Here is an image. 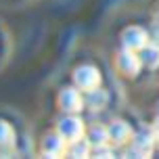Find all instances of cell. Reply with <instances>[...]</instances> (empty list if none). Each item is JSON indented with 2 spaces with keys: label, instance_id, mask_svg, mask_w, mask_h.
Returning <instances> with one entry per match:
<instances>
[{
  "label": "cell",
  "instance_id": "1",
  "mask_svg": "<svg viewBox=\"0 0 159 159\" xmlns=\"http://www.w3.org/2000/svg\"><path fill=\"white\" fill-rule=\"evenodd\" d=\"M57 132L63 136L67 143H73V140H78V138L84 136L86 128H84V121H82L78 115H67V117H63L59 121Z\"/></svg>",
  "mask_w": 159,
  "mask_h": 159
},
{
  "label": "cell",
  "instance_id": "2",
  "mask_svg": "<svg viewBox=\"0 0 159 159\" xmlns=\"http://www.w3.org/2000/svg\"><path fill=\"white\" fill-rule=\"evenodd\" d=\"M73 82H75V86L80 90H86L88 92L92 88H98V84H101V73L92 65H82V67H78L73 71Z\"/></svg>",
  "mask_w": 159,
  "mask_h": 159
},
{
  "label": "cell",
  "instance_id": "3",
  "mask_svg": "<svg viewBox=\"0 0 159 159\" xmlns=\"http://www.w3.org/2000/svg\"><path fill=\"white\" fill-rule=\"evenodd\" d=\"M84 98L80 94L78 88H63L61 90V94H59V105H61V109L67 113H78L82 107H84Z\"/></svg>",
  "mask_w": 159,
  "mask_h": 159
},
{
  "label": "cell",
  "instance_id": "4",
  "mask_svg": "<svg viewBox=\"0 0 159 159\" xmlns=\"http://www.w3.org/2000/svg\"><path fill=\"white\" fill-rule=\"evenodd\" d=\"M121 40H124L126 48H130V50H143V48L149 44V34L144 32L143 27H136V25H132V27L124 30V34H121Z\"/></svg>",
  "mask_w": 159,
  "mask_h": 159
},
{
  "label": "cell",
  "instance_id": "5",
  "mask_svg": "<svg viewBox=\"0 0 159 159\" xmlns=\"http://www.w3.org/2000/svg\"><path fill=\"white\" fill-rule=\"evenodd\" d=\"M155 138L157 136L149 134V132H140L136 134V138L132 140V155L134 157H151L153 149H155Z\"/></svg>",
  "mask_w": 159,
  "mask_h": 159
},
{
  "label": "cell",
  "instance_id": "6",
  "mask_svg": "<svg viewBox=\"0 0 159 159\" xmlns=\"http://www.w3.org/2000/svg\"><path fill=\"white\" fill-rule=\"evenodd\" d=\"M140 65H143V59L136 57L134 50H130V48L121 50L117 55V67L126 73V75H136V73L140 71Z\"/></svg>",
  "mask_w": 159,
  "mask_h": 159
},
{
  "label": "cell",
  "instance_id": "7",
  "mask_svg": "<svg viewBox=\"0 0 159 159\" xmlns=\"http://www.w3.org/2000/svg\"><path fill=\"white\" fill-rule=\"evenodd\" d=\"M65 151H67V140H65L59 132L48 134L46 138H44V143H42V153H44L46 157H59V155H63Z\"/></svg>",
  "mask_w": 159,
  "mask_h": 159
},
{
  "label": "cell",
  "instance_id": "8",
  "mask_svg": "<svg viewBox=\"0 0 159 159\" xmlns=\"http://www.w3.org/2000/svg\"><path fill=\"white\" fill-rule=\"evenodd\" d=\"M130 136H132V130L128 126L126 121H121V119H115L111 126H109V143L113 144H126L130 140Z\"/></svg>",
  "mask_w": 159,
  "mask_h": 159
},
{
  "label": "cell",
  "instance_id": "9",
  "mask_svg": "<svg viewBox=\"0 0 159 159\" xmlns=\"http://www.w3.org/2000/svg\"><path fill=\"white\" fill-rule=\"evenodd\" d=\"M88 140L92 147H101V144H111L109 143V128L105 126H92L88 130Z\"/></svg>",
  "mask_w": 159,
  "mask_h": 159
},
{
  "label": "cell",
  "instance_id": "10",
  "mask_svg": "<svg viewBox=\"0 0 159 159\" xmlns=\"http://www.w3.org/2000/svg\"><path fill=\"white\" fill-rule=\"evenodd\" d=\"M140 59L147 67H159V44H147V46L140 50Z\"/></svg>",
  "mask_w": 159,
  "mask_h": 159
},
{
  "label": "cell",
  "instance_id": "11",
  "mask_svg": "<svg viewBox=\"0 0 159 159\" xmlns=\"http://www.w3.org/2000/svg\"><path fill=\"white\" fill-rule=\"evenodd\" d=\"M90 153H92V144L90 140H84V138H78L67 147V155H71V157H88Z\"/></svg>",
  "mask_w": 159,
  "mask_h": 159
},
{
  "label": "cell",
  "instance_id": "12",
  "mask_svg": "<svg viewBox=\"0 0 159 159\" xmlns=\"http://www.w3.org/2000/svg\"><path fill=\"white\" fill-rule=\"evenodd\" d=\"M107 92L105 90H101V88H92V90H88V96L84 98L86 101L88 107H92V109H103L105 103H107Z\"/></svg>",
  "mask_w": 159,
  "mask_h": 159
},
{
  "label": "cell",
  "instance_id": "13",
  "mask_svg": "<svg viewBox=\"0 0 159 159\" xmlns=\"http://www.w3.org/2000/svg\"><path fill=\"white\" fill-rule=\"evenodd\" d=\"M13 143H15V132H13L11 124L0 119V147H11Z\"/></svg>",
  "mask_w": 159,
  "mask_h": 159
},
{
  "label": "cell",
  "instance_id": "14",
  "mask_svg": "<svg viewBox=\"0 0 159 159\" xmlns=\"http://www.w3.org/2000/svg\"><path fill=\"white\" fill-rule=\"evenodd\" d=\"M92 153L94 155H98V157H113V151L109 144H101V147H94L92 149Z\"/></svg>",
  "mask_w": 159,
  "mask_h": 159
},
{
  "label": "cell",
  "instance_id": "15",
  "mask_svg": "<svg viewBox=\"0 0 159 159\" xmlns=\"http://www.w3.org/2000/svg\"><path fill=\"white\" fill-rule=\"evenodd\" d=\"M155 136H157V140H159V117H157V121H155Z\"/></svg>",
  "mask_w": 159,
  "mask_h": 159
}]
</instances>
